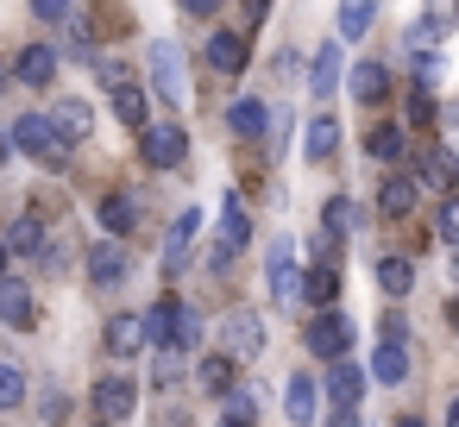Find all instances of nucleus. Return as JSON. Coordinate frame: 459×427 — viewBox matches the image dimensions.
Segmentation results:
<instances>
[{
	"mask_svg": "<svg viewBox=\"0 0 459 427\" xmlns=\"http://www.w3.org/2000/svg\"><path fill=\"white\" fill-rule=\"evenodd\" d=\"M152 95H164V107H189V64L177 38L152 45Z\"/></svg>",
	"mask_w": 459,
	"mask_h": 427,
	"instance_id": "f257e3e1",
	"label": "nucleus"
},
{
	"mask_svg": "<svg viewBox=\"0 0 459 427\" xmlns=\"http://www.w3.org/2000/svg\"><path fill=\"white\" fill-rule=\"evenodd\" d=\"M333 26H340V38H365L377 26V7H371V0H346V7L333 13Z\"/></svg>",
	"mask_w": 459,
	"mask_h": 427,
	"instance_id": "bb28decb",
	"label": "nucleus"
},
{
	"mask_svg": "<svg viewBox=\"0 0 459 427\" xmlns=\"http://www.w3.org/2000/svg\"><path fill=\"white\" fill-rule=\"evenodd\" d=\"M434 82H440V57H434V51H421V57H415V89L428 95Z\"/></svg>",
	"mask_w": 459,
	"mask_h": 427,
	"instance_id": "ea45409f",
	"label": "nucleus"
},
{
	"mask_svg": "<svg viewBox=\"0 0 459 427\" xmlns=\"http://www.w3.org/2000/svg\"><path fill=\"white\" fill-rule=\"evenodd\" d=\"M227 126H233L239 139H258V132L271 126V114H264V101H233V114H227Z\"/></svg>",
	"mask_w": 459,
	"mask_h": 427,
	"instance_id": "c756f323",
	"label": "nucleus"
},
{
	"mask_svg": "<svg viewBox=\"0 0 459 427\" xmlns=\"http://www.w3.org/2000/svg\"><path fill=\"white\" fill-rule=\"evenodd\" d=\"M371 377L396 389V383L409 377V352H403V346H377V352H371Z\"/></svg>",
	"mask_w": 459,
	"mask_h": 427,
	"instance_id": "c85d7f7f",
	"label": "nucleus"
},
{
	"mask_svg": "<svg viewBox=\"0 0 459 427\" xmlns=\"http://www.w3.org/2000/svg\"><path fill=\"white\" fill-rule=\"evenodd\" d=\"M108 352H114V358L145 352V320H139V314H114V320H108Z\"/></svg>",
	"mask_w": 459,
	"mask_h": 427,
	"instance_id": "4be33fe9",
	"label": "nucleus"
},
{
	"mask_svg": "<svg viewBox=\"0 0 459 427\" xmlns=\"http://www.w3.org/2000/svg\"><path fill=\"white\" fill-rule=\"evenodd\" d=\"M0 320H7V327H32V320H39L32 289H26V283H13V277H0Z\"/></svg>",
	"mask_w": 459,
	"mask_h": 427,
	"instance_id": "f3484780",
	"label": "nucleus"
},
{
	"mask_svg": "<svg viewBox=\"0 0 459 427\" xmlns=\"http://www.w3.org/2000/svg\"><path fill=\"white\" fill-rule=\"evenodd\" d=\"M195 233H202V214H195V208L170 220V233H164V270H183V264H189V239H195Z\"/></svg>",
	"mask_w": 459,
	"mask_h": 427,
	"instance_id": "2eb2a0df",
	"label": "nucleus"
},
{
	"mask_svg": "<svg viewBox=\"0 0 459 427\" xmlns=\"http://www.w3.org/2000/svg\"><path fill=\"white\" fill-rule=\"evenodd\" d=\"M321 396H333V408H359V396H365V364L340 358V364L327 371V389H321Z\"/></svg>",
	"mask_w": 459,
	"mask_h": 427,
	"instance_id": "f8f14e48",
	"label": "nucleus"
},
{
	"mask_svg": "<svg viewBox=\"0 0 459 427\" xmlns=\"http://www.w3.org/2000/svg\"><path fill=\"white\" fill-rule=\"evenodd\" d=\"M440 239L459 245V195H446V208H440Z\"/></svg>",
	"mask_w": 459,
	"mask_h": 427,
	"instance_id": "a19ab883",
	"label": "nucleus"
},
{
	"mask_svg": "<svg viewBox=\"0 0 459 427\" xmlns=\"http://www.w3.org/2000/svg\"><path fill=\"white\" fill-rule=\"evenodd\" d=\"M415 201H421V189H415L409 176H390V183L377 189V208H384L390 220H403V214H415Z\"/></svg>",
	"mask_w": 459,
	"mask_h": 427,
	"instance_id": "b1692460",
	"label": "nucleus"
},
{
	"mask_svg": "<svg viewBox=\"0 0 459 427\" xmlns=\"http://www.w3.org/2000/svg\"><path fill=\"white\" fill-rule=\"evenodd\" d=\"M7 145H20V151L39 158V164H64V145H57V132L45 126V114H20L13 132H7Z\"/></svg>",
	"mask_w": 459,
	"mask_h": 427,
	"instance_id": "39448f33",
	"label": "nucleus"
},
{
	"mask_svg": "<svg viewBox=\"0 0 459 427\" xmlns=\"http://www.w3.org/2000/svg\"><path fill=\"white\" fill-rule=\"evenodd\" d=\"M403 114H409V126H428V120H434V95L409 89V95H403ZM409 126H403V132H409Z\"/></svg>",
	"mask_w": 459,
	"mask_h": 427,
	"instance_id": "e433bc0d",
	"label": "nucleus"
},
{
	"mask_svg": "<svg viewBox=\"0 0 459 427\" xmlns=\"http://www.w3.org/2000/svg\"><path fill=\"white\" fill-rule=\"evenodd\" d=\"M446 126H453V132H459V101H453V107H446Z\"/></svg>",
	"mask_w": 459,
	"mask_h": 427,
	"instance_id": "a18cd8bd",
	"label": "nucleus"
},
{
	"mask_svg": "<svg viewBox=\"0 0 459 427\" xmlns=\"http://www.w3.org/2000/svg\"><path fill=\"white\" fill-rule=\"evenodd\" d=\"M0 89H7V70H0Z\"/></svg>",
	"mask_w": 459,
	"mask_h": 427,
	"instance_id": "8fccbe9b",
	"label": "nucleus"
},
{
	"mask_svg": "<svg viewBox=\"0 0 459 427\" xmlns=\"http://www.w3.org/2000/svg\"><path fill=\"white\" fill-rule=\"evenodd\" d=\"M13 76H20L26 89H51V76H57V51H51V45H32V51H20Z\"/></svg>",
	"mask_w": 459,
	"mask_h": 427,
	"instance_id": "a211bd4d",
	"label": "nucleus"
},
{
	"mask_svg": "<svg viewBox=\"0 0 459 427\" xmlns=\"http://www.w3.org/2000/svg\"><path fill=\"white\" fill-rule=\"evenodd\" d=\"M0 270H7V245H0Z\"/></svg>",
	"mask_w": 459,
	"mask_h": 427,
	"instance_id": "09e8293b",
	"label": "nucleus"
},
{
	"mask_svg": "<svg viewBox=\"0 0 459 427\" xmlns=\"http://www.w3.org/2000/svg\"><path fill=\"white\" fill-rule=\"evenodd\" d=\"M95 408H101V427H120L139 408V383L133 377H101L95 383Z\"/></svg>",
	"mask_w": 459,
	"mask_h": 427,
	"instance_id": "6e6552de",
	"label": "nucleus"
},
{
	"mask_svg": "<svg viewBox=\"0 0 459 427\" xmlns=\"http://www.w3.org/2000/svg\"><path fill=\"white\" fill-rule=\"evenodd\" d=\"M114 114H120L126 126H139V132H145V89H133V82H114Z\"/></svg>",
	"mask_w": 459,
	"mask_h": 427,
	"instance_id": "473e14b6",
	"label": "nucleus"
},
{
	"mask_svg": "<svg viewBox=\"0 0 459 427\" xmlns=\"http://www.w3.org/2000/svg\"><path fill=\"white\" fill-rule=\"evenodd\" d=\"M396 427H428V421H415V414H403V421H396Z\"/></svg>",
	"mask_w": 459,
	"mask_h": 427,
	"instance_id": "49530a36",
	"label": "nucleus"
},
{
	"mask_svg": "<svg viewBox=\"0 0 459 427\" xmlns=\"http://www.w3.org/2000/svg\"><path fill=\"white\" fill-rule=\"evenodd\" d=\"M139 145H145V164H158V170H177V164L189 158V132H183L177 120L145 126V132H139Z\"/></svg>",
	"mask_w": 459,
	"mask_h": 427,
	"instance_id": "423d86ee",
	"label": "nucleus"
},
{
	"mask_svg": "<svg viewBox=\"0 0 459 427\" xmlns=\"http://www.w3.org/2000/svg\"><path fill=\"white\" fill-rule=\"evenodd\" d=\"M145 320V346H158V352H170V333H177V302H158L152 314H139Z\"/></svg>",
	"mask_w": 459,
	"mask_h": 427,
	"instance_id": "cd10ccee",
	"label": "nucleus"
},
{
	"mask_svg": "<svg viewBox=\"0 0 459 427\" xmlns=\"http://www.w3.org/2000/svg\"><path fill=\"white\" fill-rule=\"evenodd\" d=\"M340 89V45H315V64H308V95H333Z\"/></svg>",
	"mask_w": 459,
	"mask_h": 427,
	"instance_id": "412c9836",
	"label": "nucleus"
},
{
	"mask_svg": "<svg viewBox=\"0 0 459 427\" xmlns=\"http://www.w3.org/2000/svg\"><path fill=\"white\" fill-rule=\"evenodd\" d=\"M453 176H459L453 151H440V145H434V151H421V170H415L409 183H415L421 195H453Z\"/></svg>",
	"mask_w": 459,
	"mask_h": 427,
	"instance_id": "9d476101",
	"label": "nucleus"
},
{
	"mask_svg": "<svg viewBox=\"0 0 459 427\" xmlns=\"http://www.w3.org/2000/svg\"><path fill=\"white\" fill-rule=\"evenodd\" d=\"M45 126H51V132H57V145L70 151V145H82V139L95 132V107H89L82 95H64V101L45 114Z\"/></svg>",
	"mask_w": 459,
	"mask_h": 427,
	"instance_id": "20e7f679",
	"label": "nucleus"
},
{
	"mask_svg": "<svg viewBox=\"0 0 459 427\" xmlns=\"http://www.w3.org/2000/svg\"><path fill=\"white\" fill-rule=\"evenodd\" d=\"M315 377H290V389H283V414H290V427H315Z\"/></svg>",
	"mask_w": 459,
	"mask_h": 427,
	"instance_id": "5701e85b",
	"label": "nucleus"
},
{
	"mask_svg": "<svg viewBox=\"0 0 459 427\" xmlns=\"http://www.w3.org/2000/svg\"><path fill=\"white\" fill-rule=\"evenodd\" d=\"M252 408H258V396H252L246 383H233V389H227V421H252Z\"/></svg>",
	"mask_w": 459,
	"mask_h": 427,
	"instance_id": "58836bf2",
	"label": "nucleus"
},
{
	"mask_svg": "<svg viewBox=\"0 0 459 427\" xmlns=\"http://www.w3.org/2000/svg\"><path fill=\"white\" fill-rule=\"evenodd\" d=\"M308 346H315V358H327V364H340V358H346V346H352V320H346L340 308H327V314H315V320H308Z\"/></svg>",
	"mask_w": 459,
	"mask_h": 427,
	"instance_id": "0eeeda50",
	"label": "nucleus"
},
{
	"mask_svg": "<svg viewBox=\"0 0 459 427\" xmlns=\"http://www.w3.org/2000/svg\"><path fill=\"white\" fill-rule=\"evenodd\" d=\"M333 151H340V120H333V114H315L308 132H302V158H308V164H327Z\"/></svg>",
	"mask_w": 459,
	"mask_h": 427,
	"instance_id": "4468645a",
	"label": "nucleus"
},
{
	"mask_svg": "<svg viewBox=\"0 0 459 427\" xmlns=\"http://www.w3.org/2000/svg\"><path fill=\"white\" fill-rule=\"evenodd\" d=\"M346 89H352V101H359V107H377V101L390 95V70H384V64H352Z\"/></svg>",
	"mask_w": 459,
	"mask_h": 427,
	"instance_id": "ddd939ff",
	"label": "nucleus"
},
{
	"mask_svg": "<svg viewBox=\"0 0 459 427\" xmlns=\"http://www.w3.org/2000/svg\"><path fill=\"white\" fill-rule=\"evenodd\" d=\"M246 64H252V38H246V32H214V38H208V70L239 76Z\"/></svg>",
	"mask_w": 459,
	"mask_h": 427,
	"instance_id": "1a4fd4ad",
	"label": "nucleus"
},
{
	"mask_svg": "<svg viewBox=\"0 0 459 427\" xmlns=\"http://www.w3.org/2000/svg\"><path fill=\"white\" fill-rule=\"evenodd\" d=\"M446 427H459V396H453V402H446Z\"/></svg>",
	"mask_w": 459,
	"mask_h": 427,
	"instance_id": "c03bdc74",
	"label": "nucleus"
},
{
	"mask_svg": "<svg viewBox=\"0 0 459 427\" xmlns=\"http://www.w3.org/2000/svg\"><path fill=\"white\" fill-rule=\"evenodd\" d=\"M195 377H202V389H208V396H227V389H233V358H221V352H214Z\"/></svg>",
	"mask_w": 459,
	"mask_h": 427,
	"instance_id": "f704fd0d",
	"label": "nucleus"
},
{
	"mask_svg": "<svg viewBox=\"0 0 459 427\" xmlns=\"http://www.w3.org/2000/svg\"><path fill=\"white\" fill-rule=\"evenodd\" d=\"M221 427H252V421H227V414H221Z\"/></svg>",
	"mask_w": 459,
	"mask_h": 427,
	"instance_id": "de8ad7c7",
	"label": "nucleus"
},
{
	"mask_svg": "<svg viewBox=\"0 0 459 427\" xmlns=\"http://www.w3.org/2000/svg\"><path fill=\"white\" fill-rule=\"evenodd\" d=\"M221 346H227L221 358H233V364H239V358H258V352H264V320H258L252 308H233V314L221 320Z\"/></svg>",
	"mask_w": 459,
	"mask_h": 427,
	"instance_id": "7ed1b4c3",
	"label": "nucleus"
},
{
	"mask_svg": "<svg viewBox=\"0 0 459 427\" xmlns=\"http://www.w3.org/2000/svg\"><path fill=\"white\" fill-rule=\"evenodd\" d=\"M26 402V377L13 364H0V408H20Z\"/></svg>",
	"mask_w": 459,
	"mask_h": 427,
	"instance_id": "4c0bfd02",
	"label": "nucleus"
},
{
	"mask_svg": "<svg viewBox=\"0 0 459 427\" xmlns=\"http://www.w3.org/2000/svg\"><path fill=\"white\" fill-rule=\"evenodd\" d=\"M120 277H126V245H114V239L108 245H89V283L95 289H114Z\"/></svg>",
	"mask_w": 459,
	"mask_h": 427,
	"instance_id": "dca6fc26",
	"label": "nucleus"
},
{
	"mask_svg": "<svg viewBox=\"0 0 459 427\" xmlns=\"http://www.w3.org/2000/svg\"><path fill=\"white\" fill-rule=\"evenodd\" d=\"M327 427H359V414H352V408H333V414H327Z\"/></svg>",
	"mask_w": 459,
	"mask_h": 427,
	"instance_id": "37998d69",
	"label": "nucleus"
},
{
	"mask_svg": "<svg viewBox=\"0 0 459 427\" xmlns=\"http://www.w3.org/2000/svg\"><path fill=\"white\" fill-rule=\"evenodd\" d=\"M377 289H384V295H409V289H415V264H409V258H384V264H377Z\"/></svg>",
	"mask_w": 459,
	"mask_h": 427,
	"instance_id": "2f4dec72",
	"label": "nucleus"
},
{
	"mask_svg": "<svg viewBox=\"0 0 459 427\" xmlns=\"http://www.w3.org/2000/svg\"><path fill=\"white\" fill-rule=\"evenodd\" d=\"M139 214H145V208H139V189H114V195L101 201V226H108V239L120 245V239L139 226Z\"/></svg>",
	"mask_w": 459,
	"mask_h": 427,
	"instance_id": "9b49d317",
	"label": "nucleus"
},
{
	"mask_svg": "<svg viewBox=\"0 0 459 427\" xmlns=\"http://www.w3.org/2000/svg\"><path fill=\"white\" fill-rule=\"evenodd\" d=\"M302 302H315V314H327V308L340 302V277H333L327 264H315V270L302 277Z\"/></svg>",
	"mask_w": 459,
	"mask_h": 427,
	"instance_id": "a878e982",
	"label": "nucleus"
},
{
	"mask_svg": "<svg viewBox=\"0 0 459 427\" xmlns=\"http://www.w3.org/2000/svg\"><path fill=\"white\" fill-rule=\"evenodd\" d=\"M32 13H39L45 26H64V20H70L76 7H70V0H39V7H32Z\"/></svg>",
	"mask_w": 459,
	"mask_h": 427,
	"instance_id": "79ce46f5",
	"label": "nucleus"
},
{
	"mask_svg": "<svg viewBox=\"0 0 459 427\" xmlns=\"http://www.w3.org/2000/svg\"><path fill=\"white\" fill-rule=\"evenodd\" d=\"M264 264H271V302H277V308H302V270H296L290 239H271Z\"/></svg>",
	"mask_w": 459,
	"mask_h": 427,
	"instance_id": "f03ea898",
	"label": "nucleus"
},
{
	"mask_svg": "<svg viewBox=\"0 0 459 427\" xmlns=\"http://www.w3.org/2000/svg\"><path fill=\"white\" fill-rule=\"evenodd\" d=\"M7 252H20V258H45V220L39 214H20L13 226H7V239H0Z\"/></svg>",
	"mask_w": 459,
	"mask_h": 427,
	"instance_id": "6ab92c4d",
	"label": "nucleus"
},
{
	"mask_svg": "<svg viewBox=\"0 0 459 427\" xmlns=\"http://www.w3.org/2000/svg\"><path fill=\"white\" fill-rule=\"evenodd\" d=\"M453 20H459V7H428V13L409 26V57H421V51H428V45H434V38L453 26Z\"/></svg>",
	"mask_w": 459,
	"mask_h": 427,
	"instance_id": "aec40b11",
	"label": "nucleus"
},
{
	"mask_svg": "<svg viewBox=\"0 0 459 427\" xmlns=\"http://www.w3.org/2000/svg\"><path fill=\"white\" fill-rule=\"evenodd\" d=\"M202 314L195 308H177V333H170V352H189V346H202Z\"/></svg>",
	"mask_w": 459,
	"mask_h": 427,
	"instance_id": "72a5a7b5",
	"label": "nucleus"
},
{
	"mask_svg": "<svg viewBox=\"0 0 459 427\" xmlns=\"http://www.w3.org/2000/svg\"><path fill=\"white\" fill-rule=\"evenodd\" d=\"M352 226H359V208H352L346 195H333V201H327V239H340V233H352Z\"/></svg>",
	"mask_w": 459,
	"mask_h": 427,
	"instance_id": "c9c22d12",
	"label": "nucleus"
},
{
	"mask_svg": "<svg viewBox=\"0 0 459 427\" xmlns=\"http://www.w3.org/2000/svg\"><path fill=\"white\" fill-rule=\"evenodd\" d=\"M221 245H227V252H239V245H252V220H246V208H239V195H227V201H221Z\"/></svg>",
	"mask_w": 459,
	"mask_h": 427,
	"instance_id": "393cba45",
	"label": "nucleus"
},
{
	"mask_svg": "<svg viewBox=\"0 0 459 427\" xmlns=\"http://www.w3.org/2000/svg\"><path fill=\"white\" fill-rule=\"evenodd\" d=\"M365 151H371L377 164H396V158L409 151V132H403V126H377V132L365 139Z\"/></svg>",
	"mask_w": 459,
	"mask_h": 427,
	"instance_id": "7c9ffc66",
	"label": "nucleus"
}]
</instances>
